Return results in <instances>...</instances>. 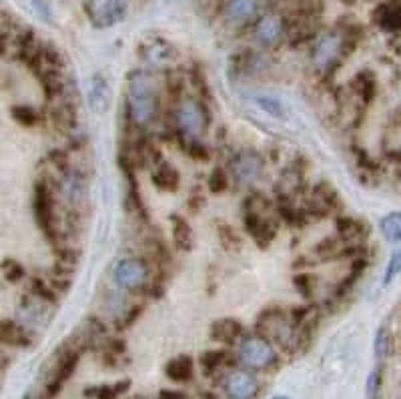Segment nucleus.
<instances>
[{"instance_id":"obj_27","label":"nucleus","mask_w":401,"mask_h":399,"mask_svg":"<svg viewBox=\"0 0 401 399\" xmlns=\"http://www.w3.org/2000/svg\"><path fill=\"white\" fill-rule=\"evenodd\" d=\"M351 89L355 95L359 96L363 103H371L373 96L377 93V82H375V77L368 73V70H361L357 73L351 80Z\"/></svg>"},{"instance_id":"obj_2","label":"nucleus","mask_w":401,"mask_h":399,"mask_svg":"<svg viewBox=\"0 0 401 399\" xmlns=\"http://www.w3.org/2000/svg\"><path fill=\"white\" fill-rule=\"evenodd\" d=\"M271 211V201L265 193H251L243 203V227L261 249L273 243L279 233V219Z\"/></svg>"},{"instance_id":"obj_14","label":"nucleus","mask_w":401,"mask_h":399,"mask_svg":"<svg viewBox=\"0 0 401 399\" xmlns=\"http://www.w3.org/2000/svg\"><path fill=\"white\" fill-rule=\"evenodd\" d=\"M255 375L245 369H233L227 373L223 382V391L229 399H253L257 396Z\"/></svg>"},{"instance_id":"obj_4","label":"nucleus","mask_w":401,"mask_h":399,"mask_svg":"<svg viewBox=\"0 0 401 399\" xmlns=\"http://www.w3.org/2000/svg\"><path fill=\"white\" fill-rule=\"evenodd\" d=\"M173 125L181 143L201 141L209 127V111L205 103L195 96H181L173 107Z\"/></svg>"},{"instance_id":"obj_38","label":"nucleus","mask_w":401,"mask_h":399,"mask_svg":"<svg viewBox=\"0 0 401 399\" xmlns=\"http://www.w3.org/2000/svg\"><path fill=\"white\" fill-rule=\"evenodd\" d=\"M141 313H143V305H130L127 309H123V313L114 319V327H116L119 331L133 327L135 321L141 317Z\"/></svg>"},{"instance_id":"obj_6","label":"nucleus","mask_w":401,"mask_h":399,"mask_svg":"<svg viewBox=\"0 0 401 399\" xmlns=\"http://www.w3.org/2000/svg\"><path fill=\"white\" fill-rule=\"evenodd\" d=\"M32 217L40 233L50 241V245H59L61 229L56 221V199L48 179H38L32 185Z\"/></svg>"},{"instance_id":"obj_30","label":"nucleus","mask_w":401,"mask_h":399,"mask_svg":"<svg viewBox=\"0 0 401 399\" xmlns=\"http://www.w3.org/2000/svg\"><path fill=\"white\" fill-rule=\"evenodd\" d=\"M225 361H227V352H223V349L203 352L199 357V366L205 375H213L215 371H219L225 366Z\"/></svg>"},{"instance_id":"obj_39","label":"nucleus","mask_w":401,"mask_h":399,"mask_svg":"<svg viewBox=\"0 0 401 399\" xmlns=\"http://www.w3.org/2000/svg\"><path fill=\"white\" fill-rule=\"evenodd\" d=\"M401 273V247L393 253V255L389 257V263H387V269H385L384 273V287H387V285H391L393 283V279L398 277Z\"/></svg>"},{"instance_id":"obj_28","label":"nucleus","mask_w":401,"mask_h":399,"mask_svg":"<svg viewBox=\"0 0 401 399\" xmlns=\"http://www.w3.org/2000/svg\"><path fill=\"white\" fill-rule=\"evenodd\" d=\"M379 231L387 243H401V213L391 211L379 221Z\"/></svg>"},{"instance_id":"obj_17","label":"nucleus","mask_w":401,"mask_h":399,"mask_svg":"<svg viewBox=\"0 0 401 399\" xmlns=\"http://www.w3.org/2000/svg\"><path fill=\"white\" fill-rule=\"evenodd\" d=\"M209 337L217 343L231 345V343H237L245 337V325L235 317H221V319H215L211 323Z\"/></svg>"},{"instance_id":"obj_7","label":"nucleus","mask_w":401,"mask_h":399,"mask_svg":"<svg viewBox=\"0 0 401 399\" xmlns=\"http://www.w3.org/2000/svg\"><path fill=\"white\" fill-rule=\"evenodd\" d=\"M229 171L239 187L249 189L257 185L265 173V159L255 149L243 146L229 160Z\"/></svg>"},{"instance_id":"obj_34","label":"nucleus","mask_w":401,"mask_h":399,"mask_svg":"<svg viewBox=\"0 0 401 399\" xmlns=\"http://www.w3.org/2000/svg\"><path fill=\"white\" fill-rule=\"evenodd\" d=\"M130 382H121L116 385H98L95 389H86V396H93L96 399H116L125 389H128Z\"/></svg>"},{"instance_id":"obj_9","label":"nucleus","mask_w":401,"mask_h":399,"mask_svg":"<svg viewBox=\"0 0 401 399\" xmlns=\"http://www.w3.org/2000/svg\"><path fill=\"white\" fill-rule=\"evenodd\" d=\"M149 265L141 257H123L112 267V283L121 291H141L149 283Z\"/></svg>"},{"instance_id":"obj_18","label":"nucleus","mask_w":401,"mask_h":399,"mask_svg":"<svg viewBox=\"0 0 401 399\" xmlns=\"http://www.w3.org/2000/svg\"><path fill=\"white\" fill-rule=\"evenodd\" d=\"M151 181L160 193H176L181 187V173L175 165L162 159L151 169Z\"/></svg>"},{"instance_id":"obj_40","label":"nucleus","mask_w":401,"mask_h":399,"mask_svg":"<svg viewBox=\"0 0 401 399\" xmlns=\"http://www.w3.org/2000/svg\"><path fill=\"white\" fill-rule=\"evenodd\" d=\"M185 146V153L195 159L197 163H207L209 157H211V153H209V149L205 144L201 143V141H191V143H183Z\"/></svg>"},{"instance_id":"obj_21","label":"nucleus","mask_w":401,"mask_h":399,"mask_svg":"<svg viewBox=\"0 0 401 399\" xmlns=\"http://www.w3.org/2000/svg\"><path fill=\"white\" fill-rule=\"evenodd\" d=\"M192 373H195V361L187 353L175 355L165 366V375L175 384H187L189 379H192Z\"/></svg>"},{"instance_id":"obj_22","label":"nucleus","mask_w":401,"mask_h":399,"mask_svg":"<svg viewBox=\"0 0 401 399\" xmlns=\"http://www.w3.org/2000/svg\"><path fill=\"white\" fill-rule=\"evenodd\" d=\"M0 336L4 345L13 347H29L31 345V331L24 323L15 319H4L0 325Z\"/></svg>"},{"instance_id":"obj_23","label":"nucleus","mask_w":401,"mask_h":399,"mask_svg":"<svg viewBox=\"0 0 401 399\" xmlns=\"http://www.w3.org/2000/svg\"><path fill=\"white\" fill-rule=\"evenodd\" d=\"M335 231L337 237L343 241L345 245H355L369 233L365 225L357 221V219H353V217H337Z\"/></svg>"},{"instance_id":"obj_24","label":"nucleus","mask_w":401,"mask_h":399,"mask_svg":"<svg viewBox=\"0 0 401 399\" xmlns=\"http://www.w3.org/2000/svg\"><path fill=\"white\" fill-rule=\"evenodd\" d=\"M375 22L384 31H401V0H389L375 10Z\"/></svg>"},{"instance_id":"obj_19","label":"nucleus","mask_w":401,"mask_h":399,"mask_svg":"<svg viewBox=\"0 0 401 399\" xmlns=\"http://www.w3.org/2000/svg\"><path fill=\"white\" fill-rule=\"evenodd\" d=\"M337 207H339V195H337L335 189L329 183L315 185V189L309 195L307 213H319L321 211V215H327V213L335 211Z\"/></svg>"},{"instance_id":"obj_37","label":"nucleus","mask_w":401,"mask_h":399,"mask_svg":"<svg viewBox=\"0 0 401 399\" xmlns=\"http://www.w3.org/2000/svg\"><path fill=\"white\" fill-rule=\"evenodd\" d=\"M373 352L377 359H385L389 353H391V336H389V329L381 325L375 333V343H373Z\"/></svg>"},{"instance_id":"obj_41","label":"nucleus","mask_w":401,"mask_h":399,"mask_svg":"<svg viewBox=\"0 0 401 399\" xmlns=\"http://www.w3.org/2000/svg\"><path fill=\"white\" fill-rule=\"evenodd\" d=\"M379 387H381V369H373L369 373L368 384H365V393H368V399H375L377 393H379Z\"/></svg>"},{"instance_id":"obj_43","label":"nucleus","mask_w":401,"mask_h":399,"mask_svg":"<svg viewBox=\"0 0 401 399\" xmlns=\"http://www.w3.org/2000/svg\"><path fill=\"white\" fill-rule=\"evenodd\" d=\"M159 399H187V398H185V393H181V391H169V389H165V391H160Z\"/></svg>"},{"instance_id":"obj_20","label":"nucleus","mask_w":401,"mask_h":399,"mask_svg":"<svg viewBox=\"0 0 401 399\" xmlns=\"http://www.w3.org/2000/svg\"><path fill=\"white\" fill-rule=\"evenodd\" d=\"M169 223H171V237H173V245L176 251L189 253L195 247V233H192V227L187 221V217H183L179 213H171Z\"/></svg>"},{"instance_id":"obj_10","label":"nucleus","mask_w":401,"mask_h":399,"mask_svg":"<svg viewBox=\"0 0 401 399\" xmlns=\"http://www.w3.org/2000/svg\"><path fill=\"white\" fill-rule=\"evenodd\" d=\"M251 36L259 47H279L289 36V20L281 13H265L253 22Z\"/></svg>"},{"instance_id":"obj_33","label":"nucleus","mask_w":401,"mask_h":399,"mask_svg":"<svg viewBox=\"0 0 401 399\" xmlns=\"http://www.w3.org/2000/svg\"><path fill=\"white\" fill-rule=\"evenodd\" d=\"M229 187V175L221 167H215L207 176V191L211 195H221Z\"/></svg>"},{"instance_id":"obj_8","label":"nucleus","mask_w":401,"mask_h":399,"mask_svg":"<svg viewBox=\"0 0 401 399\" xmlns=\"http://www.w3.org/2000/svg\"><path fill=\"white\" fill-rule=\"evenodd\" d=\"M237 357L245 368L253 369V371L269 369L277 363V352L271 341L263 336L243 337L239 341Z\"/></svg>"},{"instance_id":"obj_42","label":"nucleus","mask_w":401,"mask_h":399,"mask_svg":"<svg viewBox=\"0 0 401 399\" xmlns=\"http://www.w3.org/2000/svg\"><path fill=\"white\" fill-rule=\"evenodd\" d=\"M32 8H34V13L40 16L45 22L52 24V10H50L47 0H32Z\"/></svg>"},{"instance_id":"obj_36","label":"nucleus","mask_w":401,"mask_h":399,"mask_svg":"<svg viewBox=\"0 0 401 399\" xmlns=\"http://www.w3.org/2000/svg\"><path fill=\"white\" fill-rule=\"evenodd\" d=\"M219 239H221V245H223L227 251H239L241 249V237L239 233L231 227V225H219Z\"/></svg>"},{"instance_id":"obj_32","label":"nucleus","mask_w":401,"mask_h":399,"mask_svg":"<svg viewBox=\"0 0 401 399\" xmlns=\"http://www.w3.org/2000/svg\"><path fill=\"white\" fill-rule=\"evenodd\" d=\"M293 287L297 289V293L305 297V299H311L315 295V289H317V277L313 273H297L293 277Z\"/></svg>"},{"instance_id":"obj_5","label":"nucleus","mask_w":401,"mask_h":399,"mask_svg":"<svg viewBox=\"0 0 401 399\" xmlns=\"http://www.w3.org/2000/svg\"><path fill=\"white\" fill-rule=\"evenodd\" d=\"M349 36L347 32L329 31L317 36L315 45L311 48V64L315 73L327 77L335 70L339 64L349 54Z\"/></svg>"},{"instance_id":"obj_26","label":"nucleus","mask_w":401,"mask_h":399,"mask_svg":"<svg viewBox=\"0 0 401 399\" xmlns=\"http://www.w3.org/2000/svg\"><path fill=\"white\" fill-rule=\"evenodd\" d=\"M301 185H303V171L297 169V167H289L287 171L281 175V179L277 181L275 191L279 193L281 199H285L289 195H295V193L299 191Z\"/></svg>"},{"instance_id":"obj_44","label":"nucleus","mask_w":401,"mask_h":399,"mask_svg":"<svg viewBox=\"0 0 401 399\" xmlns=\"http://www.w3.org/2000/svg\"><path fill=\"white\" fill-rule=\"evenodd\" d=\"M203 399H215L211 393H203Z\"/></svg>"},{"instance_id":"obj_15","label":"nucleus","mask_w":401,"mask_h":399,"mask_svg":"<svg viewBox=\"0 0 401 399\" xmlns=\"http://www.w3.org/2000/svg\"><path fill=\"white\" fill-rule=\"evenodd\" d=\"M80 361V352L79 349H70V347H64L63 355L59 357V361H56V368L52 371V377L48 379L47 384V391L50 396H56V391L63 387L68 379H70V375L75 373V369L79 366Z\"/></svg>"},{"instance_id":"obj_16","label":"nucleus","mask_w":401,"mask_h":399,"mask_svg":"<svg viewBox=\"0 0 401 399\" xmlns=\"http://www.w3.org/2000/svg\"><path fill=\"white\" fill-rule=\"evenodd\" d=\"M61 191L64 195V201L73 209H82L89 201V183L80 175L79 171H66L63 173V183Z\"/></svg>"},{"instance_id":"obj_1","label":"nucleus","mask_w":401,"mask_h":399,"mask_svg":"<svg viewBox=\"0 0 401 399\" xmlns=\"http://www.w3.org/2000/svg\"><path fill=\"white\" fill-rule=\"evenodd\" d=\"M127 114L139 128L151 127L159 116L160 100L155 77L149 70H133L127 77Z\"/></svg>"},{"instance_id":"obj_35","label":"nucleus","mask_w":401,"mask_h":399,"mask_svg":"<svg viewBox=\"0 0 401 399\" xmlns=\"http://www.w3.org/2000/svg\"><path fill=\"white\" fill-rule=\"evenodd\" d=\"M2 275H4V279L8 283H18V281H22L27 277V271H24L20 261H16L13 257H6L2 261Z\"/></svg>"},{"instance_id":"obj_45","label":"nucleus","mask_w":401,"mask_h":399,"mask_svg":"<svg viewBox=\"0 0 401 399\" xmlns=\"http://www.w3.org/2000/svg\"><path fill=\"white\" fill-rule=\"evenodd\" d=\"M273 399H289V398H285V396H275Z\"/></svg>"},{"instance_id":"obj_11","label":"nucleus","mask_w":401,"mask_h":399,"mask_svg":"<svg viewBox=\"0 0 401 399\" xmlns=\"http://www.w3.org/2000/svg\"><path fill=\"white\" fill-rule=\"evenodd\" d=\"M127 6L128 0H84V13L95 29H109L121 22Z\"/></svg>"},{"instance_id":"obj_3","label":"nucleus","mask_w":401,"mask_h":399,"mask_svg":"<svg viewBox=\"0 0 401 399\" xmlns=\"http://www.w3.org/2000/svg\"><path fill=\"white\" fill-rule=\"evenodd\" d=\"M259 336H263L269 341H275L287 352H295L303 345V333L301 329L293 323L291 313L281 309V307H267L265 311L259 313L255 323Z\"/></svg>"},{"instance_id":"obj_13","label":"nucleus","mask_w":401,"mask_h":399,"mask_svg":"<svg viewBox=\"0 0 401 399\" xmlns=\"http://www.w3.org/2000/svg\"><path fill=\"white\" fill-rule=\"evenodd\" d=\"M265 4L267 0H225L223 18L231 27H245L265 15Z\"/></svg>"},{"instance_id":"obj_25","label":"nucleus","mask_w":401,"mask_h":399,"mask_svg":"<svg viewBox=\"0 0 401 399\" xmlns=\"http://www.w3.org/2000/svg\"><path fill=\"white\" fill-rule=\"evenodd\" d=\"M91 107H93V111L98 112V114H105V112L109 111V105H111V95H109V86H107V82L105 79L100 77V75H96L95 79H93V84H91Z\"/></svg>"},{"instance_id":"obj_12","label":"nucleus","mask_w":401,"mask_h":399,"mask_svg":"<svg viewBox=\"0 0 401 399\" xmlns=\"http://www.w3.org/2000/svg\"><path fill=\"white\" fill-rule=\"evenodd\" d=\"M139 54L151 68H159V70L160 68H171L179 59L176 48L160 36L146 38L139 48Z\"/></svg>"},{"instance_id":"obj_31","label":"nucleus","mask_w":401,"mask_h":399,"mask_svg":"<svg viewBox=\"0 0 401 399\" xmlns=\"http://www.w3.org/2000/svg\"><path fill=\"white\" fill-rule=\"evenodd\" d=\"M253 103H255L257 107L265 112V114L275 116V119H285V107H283V103H281L277 96L253 95Z\"/></svg>"},{"instance_id":"obj_29","label":"nucleus","mask_w":401,"mask_h":399,"mask_svg":"<svg viewBox=\"0 0 401 399\" xmlns=\"http://www.w3.org/2000/svg\"><path fill=\"white\" fill-rule=\"evenodd\" d=\"M10 116H13V121H15L16 125H20V127L24 128L36 127L38 121H40L38 111L34 107H31V105H13L10 107Z\"/></svg>"}]
</instances>
